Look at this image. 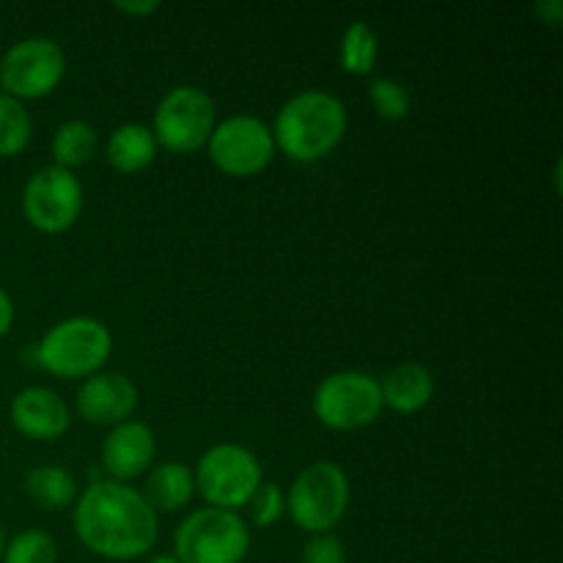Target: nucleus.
I'll use <instances>...</instances> for the list:
<instances>
[{"mask_svg": "<svg viewBox=\"0 0 563 563\" xmlns=\"http://www.w3.org/2000/svg\"><path fill=\"white\" fill-rule=\"evenodd\" d=\"M71 522L82 548L108 561L143 559L159 537L152 504L135 487L113 478H97L77 495Z\"/></svg>", "mask_w": 563, "mask_h": 563, "instance_id": "obj_1", "label": "nucleus"}, {"mask_svg": "<svg viewBox=\"0 0 563 563\" xmlns=\"http://www.w3.org/2000/svg\"><path fill=\"white\" fill-rule=\"evenodd\" d=\"M275 148L295 163H317L328 157L346 132V108L330 91H300L286 99L273 121Z\"/></svg>", "mask_w": 563, "mask_h": 563, "instance_id": "obj_2", "label": "nucleus"}, {"mask_svg": "<svg viewBox=\"0 0 563 563\" xmlns=\"http://www.w3.org/2000/svg\"><path fill=\"white\" fill-rule=\"evenodd\" d=\"M113 352L108 324L93 317H71L53 324L36 346V363L60 379H88L102 372Z\"/></svg>", "mask_w": 563, "mask_h": 563, "instance_id": "obj_3", "label": "nucleus"}, {"mask_svg": "<svg viewBox=\"0 0 563 563\" xmlns=\"http://www.w3.org/2000/svg\"><path fill=\"white\" fill-rule=\"evenodd\" d=\"M350 476L335 462H313L291 482L286 511L291 522L311 537L330 533L350 509Z\"/></svg>", "mask_w": 563, "mask_h": 563, "instance_id": "obj_4", "label": "nucleus"}, {"mask_svg": "<svg viewBox=\"0 0 563 563\" xmlns=\"http://www.w3.org/2000/svg\"><path fill=\"white\" fill-rule=\"evenodd\" d=\"M196 489L212 509L236 511L251 504L256 489L264 484L262 462L251 449L236 443H218L198 460Z\"/></svg>", "mask_w": 563, "mask_h": 563, "instance_id": "obj_5", "label": "nucleus"}, {"mask_svg": "<svg viewBox=\"0 0 563 563\" xmlns=\"http://www.w3.org/2000/svg\"><path fill=\"white\" fill-rule=\"evenodd\" d=\"M174 550L181 563H242L251 550V528L236 511L207 506L179 522Z\"/></svg>", "mask_w": 563, "mask_h": 563, "instance_id": "obj_6", "label": "nucleus"}, {"mask_svg": "<svg viewBox=\"0 0 563 563\" xmlns=\"http://www.w3.org/2000/svg\"><path fill=\"white\" fill-rule=\"evenodd\" d=\"M313 418L333 432H355L372 427L383 412L379 379L363 372L328 374L311 399Z\"/></svg>", "mask_w": 563, "mask_h": 563, "instance_id": "obj_7", "label": "nucleus"}, {"mask_svg": "<svg viewBox=\"0 0 563 563\" xmlns=\"http://www.w3.org/2000/svg\"><path fill=\"white\" fill-rule=\"evenodd\" d=\"M218 124L214 99L198 86H176L159 99L154 124L148 126L157 146L170 154H190L207 146Z\"/></svg>", "mask_w": 563, "mask_h": 563, "instance_id": "obj_8", "label": "nucleus"}, {"mask_svg": "<svg viewBox=\"0 0 563 563\" xmlns=\"http://www.w3.org/2000/svg\"><path fill=\"white\" fill-rule=\"evenodd\" d=\"M209 159L214 168L229 176H256L273 163L275 141L269 124L256 115H229L218 121L207 141Z\"/></svg>", "mask_w": 563, "mask_h": 563, "instance_id": "obj_9", "label": "nucleus"}, {"mask_svg": "<svg viewBox=\"0 0 563 563\" xmlns=\"http://www.w3.org/2000/svg\"><path fill=\"white\" fill-rule=\"evenodd\" d=\"M66 75V55L58 42L31 36L5 49L0 60V86L14 99L47 97Z\"/></svg>", "mask_w": 563, "mask_h": 563, "instance_id": "obj_10", "label": "nucleus"}, {"mask_svg": "<svg viewBox=\"0 0 563 563\" xmlns=\"http://www.w3.org/2000/svg\"><path fill=\"white\" fill-rule=\"evenodd\" d=\"M82 212V185L75 170L47 165L27 179L22 214L42 234H64Z\"/></svg>", "mask_w": 563, "mask_h": 563, "instance_id": "obj_11", "label": "nucleus"}, {"mask_svg": "<svg viewBox=\"0 0 563 563\" xmlns=\"http://www.w3.org/2000/svg\"><path fill=\"white\" fill-rule=\"evenodd\" d=\"M75 407L82 421L91 427H119L137 410V388L124 374L99 372L82 379Z\"/></svg>", "mask_w": 563, "mask_h": 563, "instance_id": "obj_12", "label": "nucleus"}, {"mask_svg": "<svg viewBox=\"0 0 563 563\" xmlns=\"http://www.w3.org/2000/svg\"><path fill=\"white\" fill-rule=\"evenodd\" d=\"M157 454V438L143 421H124L110 429L102 440V467L113 482H132L152 471Z\"/></svg>", "mask_w": 563, "mask_h": 563, "instance_id": "obj_13", "label": "nucleus"}, {"mask_svg": "<svg viewBox=\"0 0 563 563\" xmlns=\"http://www.w3.org/2000/svg\"><path fill=\"white\" fill-rule=\"evenodd\" d=\"M9 416L16 432L31 440H58L71 423L69 405L55 390L38 385L14 396Z\"/></svg>", "mask_w": 563, "mask_h": 563, "instance_id": "obj_14", "label": "nucleus"}, {"mask_svg": "<svg viewBox=\"0 0 563 563\" xmlns=\"http://www.w3.org/2000/svg\"><path fill=\"white\" fill-rule=\"evenodd\" d=\"M383 407H390L401 416L423 410L434 396V377L423 363H401L379 379Z\"/></svg>", "mask_w": 563, "mask_h": 563, "instance_id": "obj_15", "label": "nucleus"}, {"mask_svg": "<svg viewBox=\"0 0 563 563\" xmlns=\"http://www.w3.org/2000/svg\"><path fill=\"white\" fill-rule=\"evenodd\" d=\"M192 495H196V478L185 462H159L148 471L143 498L152 504L154 511H181Z\"/></svg>", "mask_w": 563, "mask_h": 563, "instance_id": "obj_16", "label": "nucleus"}, {"mask_svg": "<svg viewBox=\"0 0 563 563\" xmlns=\"http://www.w3.org/2000/svg\"><path fill=\"white\" fill-rule=\"evenodd\" d=\"M157 148L152 130L132 121V124H121L110 132L104 154L119 174H141L154 163Z\"/></svg>", "mask_w": 563, "mask_h": 563, "instance_id": "obj_17", "label": "nucleus"}, {"mask_svg": "<svg viewBox=\"0 0 563 563\" xmlns=\"http://www.w3.org/2000/svg\"><path fill=\"white\" fill-rule=\"evenodd\" d=\"M25 493L38 509L60 511L75 506L77 482L66 467L58 465H38L25 476Z\"/></svg>", "mask_w": 563, "mask_h": 563, "instance_id": "obj_18", "label": "nucleus"}, {"mask_svg": "<svg viewBox=\"0 0 563 563\" xmlns=\"http://www.w3.org/2000/svg\"><path fill=\"white\" fill-rule=\"evenodd\" d=\"M97 146H99L97 130H93L88 121L71 119V121H64V124L55 130L53 141H49V154H53L55 159L53 165H58V168H66V170H75L80 168V165L91 163V157L97 154Z\"/></svg>", "mask_w": 563, "mask_h": 563, "instance_id": "obj_19", "label": "nucleus"}, {"mask_svg": "<svg viewBox=\"0 0 563 563\" xmlns=\"http://www.w3.org/2000/svg\"><path fill=\"white\" fill-rule=\"evenodd\" d=\"M377 55L379 38L374 27L366 25V22H352L344 31V38H341V69L355 77L372 75L374 66H377Z\"/></svg>", "mask_w": 563, "mask_h": 563, "instance_id": "obj_20", "label": "nucleus"}, {"mask_svg": "<svg viewBox=\"0 0 563 563\" xmlns=\"http://www.w3.org/2000/svg\"><path fill=\"white\" fill-rule=\"evenodd\" d=\"M33 135V119L25 102L0 93V157H16L27 148Z\"/></svg>", "mask_w": 563, "mask_h": 563, "instance_id": "obj_21", "label": "nucleus"}, {"mask_svg": "<svg viewBox=\"0 0 563 563\" xmlns=\"http://www.w3.org/2000/svg\"><path fill=\"white\" fill-rule=\"evenodd\" d=\"M0 563H58V544L47 531H22L3 548Z\"/></svg>", "mask_w": 563, "mask_h": 563, "instance_id": "obj_22", "label": "nucleus"}, {"mask_svg": "<svg viewBox=\"0 0 563 563\" xmlns=\"http://www.w3.org/2000/svg\"><path fill=\"white\" fill-rule=\"evenodd\" d=\"M368 97H372V104L379 119L385 121H401L410 113V97H407V88L399 80L377 77L368 86Z\"/></svg>", "mask_w": 563, "mask_h": 563, "instance_id": "obj_23", "label": "nucleus"}, {"mask_svg": "<svg viewBox=\"0 0 563 563\" xmlns=\"http://www.w3.org/2000/svg\"><path fill=\"white\" fill-rule=\"evenodd\" d=\"M247 511H251V520L256 528H269L284 517L286 511V495L278 484L264 482L262 487L256 489V495L247 504Z\"/></svg>", "mask_w": 563, "mask_h": 563, "instance_id": "obj_24", "label": "nucleus"}, {"mask_svg": "<svg viewBox=\"0 0 563 563\" xmlns=\"http://www.w3.org/2000/svg\"><path fill=\"white\" fill-rule=\"evenodd\" d=\"M302 563H346L344 542L333 533H317L302 548Z\"/></svg>", "mask_w": 563, "mask_h": 563, "instance_id": "obj_25", "label": "nucleus"}, {"mask_svg": "<svg viewBox=\"0 0 563 563\" xmlns=\"http://www.w3.org/2000/svg\"><path fill=\"white\" fill-rule=\"evenodd\" d=\"M533 11H537V16L542 22H548V25H561L563 20V3L561 0H539V3H533Z\"/></svg>", "mask_w": 563, "mask_h": 563, "instance_id": "obj_26", "label": "nucleus"}, {"mask_svg": "<svg viewBox=\"0 0 563 563\" xmlns=\"http://www.w3.org/2000/svg\"><path fill=\"white\" fill-rule=\"evenodd\" d=\"M115 11L121 14H132V16H148L159 9V0H137V3H130V0H119L113 3Z\"/></svg>", "mask_w": 563, "mask_h": 563, "instance_id": "obj_27", "label": "nucleus"}, {"mask_svg": "<svg viewBox=\"0 0 563 563\" xmlns=\"http://www.w3.org/2000/svg\"><path fill=\"white\" fill-rule=\"evenodd\" d=\"M11 324H14V302H11L9 291L0 286V339L9 333Z\"/></svg>", "mask_w": 563, "mask_h": 563, "instance_id": "obj_28", "label": "nucleus"}, {"mask_svg": "<svg viewBox=\"0 0 563 563\" xmlns=\"http://www.w3.org/2000/svg\"><path fill=\"white\" fill-rule=\"evenodd\" d=\"M148 563H181L176 555H157V559H152Z\"/></svg>", "mask_w": 563, "mask_h": 563, "instance_id": "obj_29", "label": "nucleus"}, {"mask_svg": "<svg viewBox=\"0 0 563 563\" xmlns=\"http://www.w3.org/2000/svg\"><path fill=\"white\" fill-rule=\"evenodd\" d=\"M3 548H5V539H3V528H0V559H3Z\"/></svg>", "mask_w": 563, "mask_h": 563, "instance_id": "obj_30", "label": "nucleus"}]
</instances>
